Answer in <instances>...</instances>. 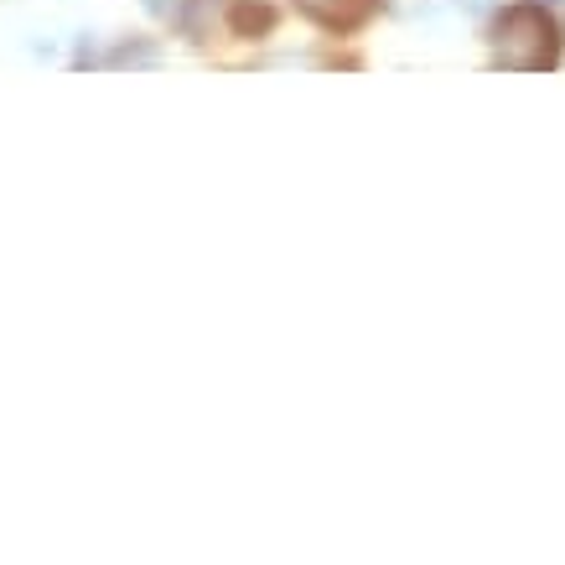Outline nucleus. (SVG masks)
<instances>
[{
    "instance_id": "nucleus-1",
    "label": "nucleus",
    "mask_w": 565,
    "mask_h": 565,
    "mask_svg": "<svg viewBox=\"0 0 565 565\" xmlns=\"http://www.w3.org/2000/svg\"><path fill=\"white\" fill-rule=\"evenodd\" d=\"M493 63L509 73H544L561 63V26L544 5H514L503 11L493 31Z\"/></svg>"
},
{
    "instance_id": "nucleus-2",
    "label": "nucleus",
    "mask_w": 565,
    "mask_h": 565,
    "mask_svg": "<svg viewBox=\"0 0 565 565\" xmlns=\"http://www.w3.org/2000/svg\"><path fill=\"white\" fill-rule=\"evenodd\" d=\"M296 11L328 31H358L378 11V0H296Z\"/></svg>"
},
{
    "instance_id": "nucleus-3",
    "label": "nucleus",
    "mask_w": 565,
    "mask_h": 565,
    "mask_svg": "<svg viewBox=\"0 0 565 565\" xmlns=\"http://www.w3.org/2000/svg\"><path fill=\"white\" fill-rule=\"evenodd\" d=\"M229 26H234L239 37H265L275 26V5L270 0H239L234 11H229Z\"/></svg>"
},
{
    "instance_id": "nucleus-4",
    "label": "nucleus",
    "mask_w": 565,
    "mask_h": 565,
    "mask_svg": "<svg viewBox=\"0 0 565 565\" xmlns=\"http://www.w3.org/2000/svg\"><path fill=\"white\" fill-rule=\"evenodd\" d=\"M110 63H115V68H156L162 52L151 48V42H119V48L110 52Z\"/></svg>"
}]
</instances>
